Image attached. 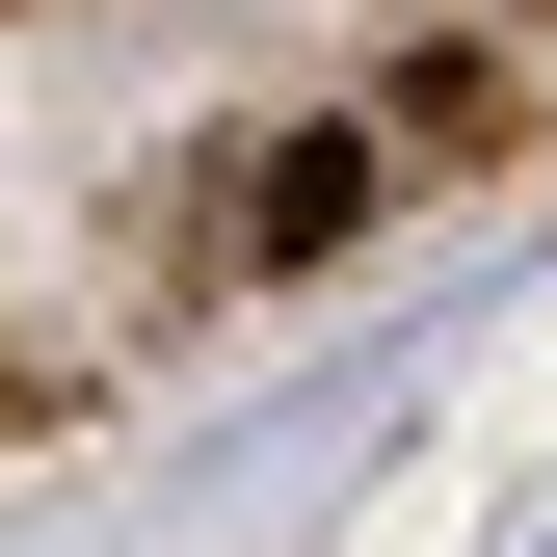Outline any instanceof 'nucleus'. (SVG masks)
<instances>
[]
</instances>
